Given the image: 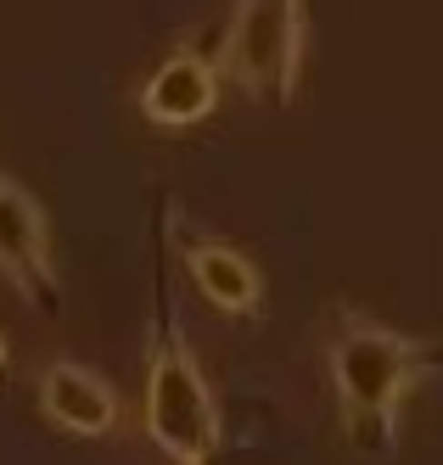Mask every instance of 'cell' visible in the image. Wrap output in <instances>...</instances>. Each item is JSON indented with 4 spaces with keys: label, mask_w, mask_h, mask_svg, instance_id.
Wrapping results in <instances>:
<instances>
[{
    "label": "cell",
    "mask_w": 443,
    "mask_h": 465,
    "mask_svg": "<svg viewBox=\"0 0 443 465\" xmlns=\"http://www.w3.org/2000/svg\"><path fill=\"white\" fill-rule=\"evenodd\" d=\"M326 364H331L337 404H343L348 443L370 460H388L398 438L404 392L421 387L438 364L432 348L359 309H337V320L326 325Z\"/></svg>",
    "instance_id": "6da1fadb"
},
{
    "label": "cell",
    "mask_w": 443,
    "mask_h": 465,
    "mask_svg": "<svg viewBox=\"0 0 443 465\" xmlns=\"http://www.w3.org/2000/svg\"><path fill=\"white\" fill-rule=\"evenodd\" d=\"M146 431L180 465H208L225 443L219 404L196 371V353L186 348L175 314H168V292H157V325L146 342Z\"/></svg>",
    "instance_id": "7a4b0ae2"
},
{
    "label": "cell",
    "mask_w": 443,
    "mask_h": 465,
    "mask_svg": "<svg viewBox=\"0 0 443 465\" xmlns=\"http://www.w3.org/2000/svg\"><path fill=\"white\" fill-rule=\"evenodd\" d=\"M303 0H236L225 28L219 74L236 79L253 102L287 107L303 79Z\"/></svg>",
    "instance_id": "3957f363"
},
{
    "label": "cell",
    "mask_w": 443,
    "mask_h": 465,
    "mask_svg": "<svg viewBox=\"0 0 443 465\" xmlns=\"http://www.w3.org/2000/svg\"><path fill=\"white\" fill-rule=\"evenodd\" d=\"M0 275L12 281V292L28 309L56 314L62 309V281H56V252H51V224L40 203L0 174Z\"/></svg>",
    "instance_id": "277c9868"
},
{
    "label": "cell",
    "mask_w": 443,
    "mask_h": 465,
    "mask_svg": "<svg viewBox=\"0 0 443 465\" xmlns=\"http://www.w3.org/2000/svg\"><path fill=\"white\" fill-rule=\"evenodd\" d=\"M219 62H208L202 51H175L141 84V113L157 129H191L219 107Z\"/></svg>",
    "instance_id": "5b68a950"
},
{
    "label": "cell",
    "mask_w": 443,
    "mask_h": 465,
    "mask_svg": "<svg viewBox=\"0 0 443 465\" xmlns=\"http://www.w3.org/2000/svg\"><path fill=\"white\" fill-rule=\"evenodd\" d=\"M40 410L62 431H74V438H107V431L118 426L113 387L101 381L96 371H85V364H74V359H56L51 371L40 376Z\"/></svg>",
    "instance_id": "8992f818"
},
{
    "label": "cell",
    "mask_w": 443,
    "mask_h": 465,
    "mask_svg": "<svg viewBox=\"0 0 443 465\" xmlns=\"http://www.w3.org/2000/svg\"><path fill=\"white\" fill-rule=\"evenodd\" d=\"M180 258H186L196 292L208 297L219 314H258L264 281H258V270H253V258H242L236 247H225V242L186 236V230H180Z\"/></svg>",
    "instance_id": "52a82bcc"
},
{
    "label": "cell",
    "mask_w": 443,
    "mask_h": 465,
    "mask_svg": "<svg viewBox=\"0 0 443 465\" xmlns=\"http://www.w3.org/2000/svg\"><path fill=\"white\" fill-rule=\"evenodd\" d=\"M6 359H12V348H6V337H0V371H6Z\"/></svg>",
    "instance_id": "ba28073f"
}]
</instances>
